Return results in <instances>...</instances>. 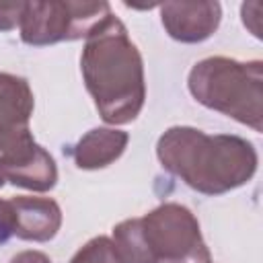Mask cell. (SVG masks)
<instances>
[{"label":"cell","mask_w":263,"mask_h":263,"mask_svg":"<svg viewBox=\"0 0 263 263\" xmlns=\"http://www.w3.org/2000/svg\"><path fill=\"white\" fill-rule=\"evenodd\" d=\"M0 166L6 181L29 191L43 193L53 189L58 183V164L37 142H31L14 154L0 156Z\"/></svg>","instance_id":"cell-8"},{"label":"cell","mask_w":263,"mask_h":263,"mask_svg":"<svg viewBox=\"0 0 263 263\" xmlns=\"http://www.w3.org/2000/svg\"><path fill=\"white\" fill-rule=\"evenodd\" d=\"M222 21L220 2H164L160 23L171 39L179 43H201L210 39Z\"/></svg>","instance_id":"cell-7"},{"label":"cell","mask_w":263,"mask_h":263,"mask_svg":"<svg viewBox=\"0 0 263 263\" xmlns=\"http://www.w3.org/2000/svg\"><path fill=\"white\" fill-rule=\"evenodd\" d=\"M35 97L27 78L0 72V156L14 154L35 142L29 127Z\"/></svg>","instance_id":"cell-6"},{"label":"cell","mask_w":263,"mask_h":263,"mask_svg":"<svg viewBox=\"0 0 263 263\" xmlns=\"http://www.w3.org/2000/svg\"><path fill=\"white\" fill-rule=\"evenodd\" d=\"M109 14V2H25L18 23L21 39L33 47L86 39L88 33Z\"/></svg>","instance_id":"cell-5"},{"label":"cell","mask_w":263,"mask_h":263,"mask_svg":"<svg viewBox=\"0 0 263 263\" xmlns=\"http://www.w3.org/2000/svg\"><path fill=\"white\" fill-rule=\"evenodd\" d=\"M191 97L242 125L263 132V62H238L234 58H203L189 70Z\"/></svg>","instance_id":"cell-3"},{"label":"cell","mask_w":263,"mask_h":263,"mask_svg":"<svg viewBox=\"0 0 263 263\" xmlns=\"http://www.w3.org/2000/svg\"><path fill=\"white\" fill-rule=\"evenodd\" d=\"M148 263H212L197 218L187 205L166 201L138 218Z\"/></svg>","instance_id":"cell-4"},{"label":"cell","mask_w":263,"mask_h":263,"mask_svg":"<svg viewBox=\"0 0 263 263\" xmlns=\"http://www.w3.org/2000/svg\"><path fill=\"white\" fill-rule=\"evenodd\" d=\"M14 236V210L10 199H0V245L8 242Z\"/></svg>","instance_id":"cell-13"},{"label":"cell","mask_w":263,"mask_h":263,"mask_svg":"<svg viewBox=\"0 0 263 263\" xmlns=\"http://www.w3.org/2000/svg\"><path fill=\"white\" fill-rule=\"evenodd\" d=\"M8 263H51V259L41 251H21Z\"/></svg>","instance_id":"cell-14"},{"label":"cell","mask_w":263,"mask_h":263,"mask_svg":"<svg viewBox=\"0 0 263 263\" xmlns=\"http://www.w3.org/2000/svg\"><path fill=\"white\" fill-rule=\"evenodd\" d=\"M160 166L203 195H222L242 187L257 173L255 146L232 134H205L191 125H173L156 142Z\"/></svg>","instance_id":"cell-2"},{"label":"cell","mask_w":263,"mask_h":263,"mask_svg":"<svg viewBox=\"0 0 263 263\" xmlns=\"http://www.w3.org/2000/svg\"><path fill=\"white\" fill-rule=\"evenodd\" d=\"M70 263H117L111 238L109 236H95V238H90L88 242H84L74 253Z\"/></svg>","instance_id":"cell-11"},{"label":"cell","mask_w":263,"mask_h":263,"mask_svg":"<svg viewBox=\"0 0 263 263\" xmlns=\"http://www.w3.org/2000/svg\"><path fill=\"white\" fill-rule=\"evenodd\" d=\"M80 72L105 123L125 125L140 115L146 101L144 60L127 27L113 12L84 39Z\"/></svg>","instance_id":"cell-1"},{"label":"cell","mask_w":263,"mask_h":263,"mask_svg":"<svg viewBox=\"0 0 263 263\" xmlns=\"http://www.w3.org/2000/svg\"><path fill=\"white\" fill-rule=\"evenodd\" d=\"M25 2H8L0 4V31H12L23 16Z\"/></svg>","instance_id":"cell-12"},{"label":"cell","mask_w":263,"mask_h":263,"mask_svg":"<svg viewBox=\"0 0 263 263\" xmlns=\"http://www.w3.org/2000/svg\"><path fill=\"white\" fill-rule=\"evenodd\" d=\"M6 183V177H4V173H2V166H0V187Z\"/></svg>","instance_id":"cell-15"},{"label":"cell","mask_w":263,"mask_h":263,"mask_svg":"<svg viewBox=\"0 0 263 263\" xmlns=\"http://www.w3.org/2000/svg\"><path fill=\"white\" fill-rule=\"evenodd\" d=\"M14 210V236L31 242L51 240L62 226V208L51 197H10Z\"/></svg>","instance_id":"cell-9"},{"label":"cell","mask_w":263,"mask_h":263,"mask_svg":"<svg viewBox=\"0 0 263 263\" xmlns=\"http://www.w3.org/2000/svg\"><path fill=\"white\" fill-rule=\"evenodd\" d=\"M127 142H129L127 132L115 127H95L86 132L70 148V156L78 168L97 171L115 162L125 152Z\"/></svg>","instance_id":"cell-10"}]
</instances>
